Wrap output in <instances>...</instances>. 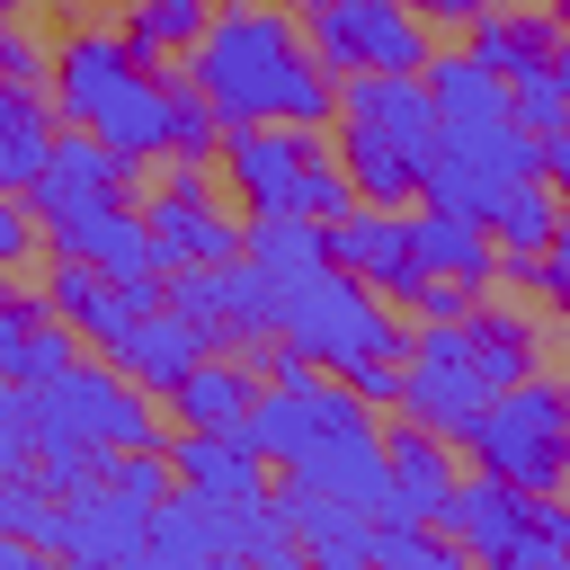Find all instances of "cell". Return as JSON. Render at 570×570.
Listing matches in <instances>:
<instances>
[{"label": "cell", "instance_id": "cell-22", "mask_svg": "<svg viewBox=\"0 0 570 570\" xmlns=\"http://www.w3.org/2000/svg\"><path fill=\"white\" fill-rule=\"evenodd\" d=\"M62 142V107L45 80H0V196H27Z\"/></svg>", "mask_w": 570, "mask_h": 570}, {"label": "cell", "instance_id": "cell-16", "mask_svg": "<svg viewBox=\"0 0 570 570\" xmlns=\"http://www.w3.org/2000/svg\"><path fill=\"white\" fill-rule=\"evenodd\" d=\"M53 552L98 561V570L142 561V552H151V499H134V490H116V481H80V490H62Z\"/></svg>", "mask_w": 570, "mask_h": 570}, {"label": "cell", "instance_id": "cell-46", "mask_svg": "<svg viewBox=\"0 0 570 570\" xmlns=\"http://www.w3.org/2000/svg\"><path fill=\"white\" fill-rule=\"evenodd\" d=\"M561 508H570V481H561Z\"/></svg>", "mask_w": 570, "mask_h": 570}, {"label": "cell", "instance_id": "cell-37", "mask_svg": "<svg viewBox=\"0 0 570 570\" xmlns=\"http://www.w3.org/2000/svg\"><path fill=\"white\" fill-rule=\"evenodd\" d=\"M36 472V419H27V383H0V481Z\"/></svg>", "mask_w": 570, "mask_h": 570}, {"label": "cell", "instance_id": "cell-33", "mask_svg": "<svg viewBox=\"0 0 570 570\" xmlns=\"http://www.w3.org/2000/svg\"><path fill=\"white\" fill-rule=\"evenodd\" d=\"M205 18H214V0H134V9H125V36L160 62V53H187V45L205 36Z\"/></svg>", "mask_w": 570, "mask_h": 570}, {"label": "cell", "instance_id": "cell-26", "mask_svg": "<svg viewBox=\"0 0 570 570\" xmlns=\"http://www.w3.org/2000/svg\"><path fill=\"white\" fill-rule=\"evenodd\" d=\"M71 356H80V347H71V330L53 321V303L0 285V383H36V374H53V365H71Z\"/></svg>", "mask_w": 570, "mask_h": 570}, {"label": "cell", "instance_id": "cell-15", "mask_svg": "<svg viewBox=\"0 0 570 570\" xmlns=\"http://www.w3.org/2000/svg\"><path fill=\"white\" fill-rule=\"evenodd\" d=\"M116 196H134V169H125L98 134H80V125H62L53 160H45L36 187H27V205H36L45 232H62V223H80V214H98V205H116Z\"/></svg>", "mask_w": 570, "mask_h": 570}, {"label": "cell", "instance_id": "cell-20", "mask_svg": "<svg viewBox=\"0 0 570 570\" xmlns=\"http://www.w3.org/2000/svg\"><path fill=\"white\" fill-rule=\"evenodd\" d=\"M169 98H178V80H169V71H142V80H125V89L98 107V125H80V134H98L125 169H151V160H169Z\"/></svg>", "mask_w": 570, "mask_h": 570}, {"label": "cell", "instance_id": "cell-7", "mask_svg": "<svg viewBox=\"0 0 570 570\" xmlns=\"http://www.w3.org/2000/svg\"><path fill=\"white\" fill-rule=\"evenodd\" d=\"M445 534L472 561H499V570H561L570 561V508H561V490H517L499 472L454 481Z\"/></svg>", "mask_w": 570, "mask_h": 570}, {"label": "cell", "instance_id": "cell-24", "mask_svg": "<svg viewBox=\"0 0 570 570\" xmlns=\"http://www.w3.org/2000/svg\"><path fill=\"white\" fill-rule=\"evenodd\" d=\"M45 240L71 249V258H89V267H107V276H160V249H151V223H142L134 196H116V205H98V214L45 232Z\"/></svg>", "mask_w": 570, "mask_h": 570}, {"label": "cell", "instance_id": "cell-36", "mask_svg": "<svg viewBox=\"0 0 570 570\" xmlns=\"http://www.w3.org/2000/svg\"><path fill=\"white\" fill-rule=\"evenodd\" d=\"M214 142H223V116L205 107L196 80H178V98H169V160H205Z\"/></svg>", "mask_w": 570, "mask_h": 570}, {"label": "cell", "instance_id": "cell-44", "mask_svg": "<svg viewBox=\"0 0 570 570\" xmlns=\"http://www.w3.org/2000/svg\"><path fill=\"white\" fill-rule=\"evenodd\" d=\"M410 9H419V18H428V27H436V9H445V0H410Z\"/></svg>", "mask_w": 570, "mask_h": 570}, {"label": "cell", "instance_id": "cell-21", "mask_svg": "<svg viewBox=\"0 0 570 570\" xmlns=\"http://www.w3.org/2000/svg\"><path fill=\"white\" fill-rule=\"evenodd\" d=\"M169 463H178L187 490H214V499H267V472H276L240 428H178Z\"/></svg>", "mask_w": 570, "mask_h": 570}, {"label": "cell", "instance_id": "cell-29", "mask_svg": "<svg viewBox=\"0 0 570 570\" xmlns=\"http://www.w3.org/2000/svg\"><path fill=\"white\" fill-rule=\"evenodd\" d=\"M240 258H249L258 276H276V294H285V285H303L312 267H330V223H321V214H249V223H240Z\"/></svg>", "mask_w": 570, "mask_h": 570}, {"label": "cell", "instance_id": "cell-1", "mask_svg": "<svg viewBox=\"0 0 570 570\" xmlns=\"http://www.w3.org/2000/svg\"><path fill=\"white\" fill-rule=\"evenodd\" d=\"M178 80H196L223 125H330L338 116V80L321 71L303 18H285L276 0H223L205 36L178 53Z\"/></svg>", "mask_w": 570, "mask_h": 570}, {"label": "cell", "instance_id": "cell-11", "mask_svg": "<svg viewBox=\"0 0 570 570\" xmlns=\"http://www.w3.org/2000/svg\"><path fill=\"white\" fill-rule=\"evenodd\" d=\"M490 392H499V383H490V365H481V347H472L463 321H419V330H410V347H401V410H410V419L454 428V419L481 410Z\"/></svg>", "mask_w": 570, "mask_h": 570}, {"label": "cell", "instance_id": "cell-17", "mask_svg": "<svg viewBox=\"0 0 570 570\" xmlns=\"http://www.w3.org/2000/svg\"><path fill=\"white\" fill-rule=\"evenodd\" d=\"M330 258L338 267H356L365 285H383L392 303H410L419 294V249H410V205H347V214H330Z\"/></svg>", "mask_w": 570, "mask_h": 570}, {"label": "cell", "instance_id": "cell-10", "mask_svg": "<svg viewBox=\"0 0 570 570\" xmlns=\"http://www.w3.org/2000/svg\"><path fill=\"white\" fill-rule=\"evenodd\" d=\"M142 223H151L160 276L169 267H223V258H240V214H223L205 160H169V178L142 196Z\"/></svg>", "mask_w": 570, "mask_h": 570}, {"label": "cell", "instance_id": "cell-41", "mask_svg": "<svg viewBox=\"0 0 570 570\" xmlns=\"http://www.w3.org/2000/svg\"><path fill=\"white\" fill-rule=\"evenodd\" d=\"M543 178H552V196H561V232H552V249L570 258V125L543 134Z\"/></svg>", "mask_w": 570, "mask_h": 570}, {"label": "cell", "instance_id": "cell-47", "mask_svg": "<svg viewBox=\"0 0 570 570\" xmlns=\"http://www.w3.org/2000/svg\"><path fill=\"white\" fill-rule=\"evenodd\" d=\"M561 18H570V0H561Z\"/></svg>", "mask_w": 570, "mask_h": 570}, {"label": "cell", "instance_id": "cell-4", "mask_svg": "<svg viewBox=\"0 0 570 570\" xmlns=\"http://www.w3.org/2000/svg\"><path fill=\"white\" fill-rule=\"evenodd\" d=\"M445 436H454V454H463L472 472H499V481H517V490H561V481H570V383L517 374V383H499L481 410H463Z\"/></svg>", "mask_w": 570, "mask_h": 570}, {"label": "cell", "instance_id": "cell-32", "mask_svg": "<svg viewBox=\"0 0 570 570\" xmlns=\"http://www.w3.org/2000/svg\"><path fill=\"white\" fill-rule=\"evenodd\" d=\"M508 98H517L525 134H561V125H570V36H561L534 71H517V80H508Z\"/></svg>", "mask_w": 570, "mask_h": 570}, {"label": "cell", "instance_id": "cell-12", "mask_svg": "<svg viewBox=\"0 0 570 570\" xmlns=\"http://www.w3.org/2000/svg\"><path fill=\"white\" fill-rule=\"evenodd\" d=\"M45 303H53V321H62L71 338L116 347L151 303H169V276H107V267H89V258L53 249V267H45Z\"/></svg>", "mask_w": 570, "mask_h": 570}, {"label": "cell", "instance_id": "cell-48", "mask_svg": "<svg viewBox=\"0 0 570 570\" xmlns=\"http://www.w3.org/2000/svg\"><path fill=\"white\" fill-rule=\"evenodd\" d=\"M552 9H561V0H552Z\"/></svg>", "mask_w": 570, "mask_h": 570}, {"label": "cell", "instance_id": "cell-27", "mask_svg": "<svg viewBox=\"0 0 570 570\" xmlns=\"http://www.w3.org/2000/svg\"><path fill=\"white\" fill-rule=\"evenodd\" d=\"M285 499V517H294V543L321 561V570H356V561H374V517L365 508H347V499H321V490H276Z\"/></svg>", "mask_w": 570, "mask_h": 570}, {"label": "cell", "instance_id": "cell-14", "mask_svg": "<svg viewBox=\"0 0 570 570\" xmlns=\"http://www.w3.org/2000/svg\"><path fill=\"white\" fill-rule=\"evenodd\" d=\"M142 71H151V53H142L125 27H71V36L53 45L45 89H53L62 125H98V107H107L125 80H142Z\"/></svg>", "mask_w": 570, "mask_h": 570}, {"label": "cell", "instance_id": "cell-42", "mask_svg": "<svg viewBox=\"0 0 570 570\" xmlns=\"http://www.w3.org/2000/svg\"><path fill=\"white\" fill-rule=\"evenodd\" d=\"M525 285H543V303H552V312L570 321V258H561V249H543V258L525 267Z\"/></svg>", "mask_w": 570, "mask_h": 570}, {"label": "cell", "instance_id": "cell-31", "mask_svg": "<svg viewBox=\"0 0 570 570\" xmlns=\"http://www.w3.org/2000/svg\"><path fill=\"white\" fill-rule=\"evenodd\" d=\"M463 330H472L490 383H517V374H534V356H543V338H534V321H525L517 303H490V294H481V303L463 312Z\"/></svg>", "mask_w": 570, "mask_h": 570}, {"label": "cell", "instance_id": "cell-35", "mask_svg": "<svg viewBox=\"0 0 570 570\" xmlns=\"http://www.w3.org/2000/svg\"><path fill=\"white\" fill-rule=\"evenodd\" d=\"M53 517H62V490H53L45 472H9V481H0V534L53 552Z\"/></svg>", "mask_w": 570, "mask_h": 570}, {"label": "cell", "instance_id": "cell-25", "mask_svg": "<svg viewBox=\"0 0 570 570\" xmlns=\"http://www.w3.org/2000/svg\"><path fill=\"white\" fill-rule=\"evenodd\" d=\"M428 98H436V125L445 134H463V125H499V116H517V98H508V71H490L472 45H454V53H428Z\"/></svg>", "mask_w": 570, "mask_h": 570}, {"label": "cell", "instance_id": "cell-8", "mask_svg": "<svg viewBox=\"0 0 570 570\" xmlns=\"http://www.w3.org/2000/svg\"><path fill=\"white\" fill-rule=\"evenodd\" d=\"M303 36H312V53H321L330 80H356V71H428V53H436V27L410 0H312L303 9Z\"/></svg>", "mask_w": 570, "mask_h": 570}, {"label": "cell", "instance_id": "cell-45", "mask_svg": "<svg viewBox=\"0 0 570 570\" xmlns=\"http://www.w3.org/2000/svg\"><path fill=\"white\" fill-rule=\"evenodd\" d=\"M18 9H27V0H0V18H18Z\"/></svg>", "mask_w": 570, "mask_h": 570}, {"label": "cell", "instance_id": "cell-9", "mask_svg": "<svg viewBox=\"0 0 570 570\" xmlns=\"http://www.w3.org/2000/svg\"><path fill=\"white\" fill-rule=\"evenodd\" d=\"M543 178V134H525V116H499V125H463L445 134L436 169H428V196L419 205H454V214H490L508 187Z\"/></svg>", "mask_w": 570, "mask_h": 570}, {"label": "cell", "instance_id": "cell-30", "mask_svg": "<svg viewBox=\"0 0 570 570\" xmlns=\"http://www.w3.org/2000/svg\"><path fill=\"white\" fill-rule=\"evenodd\" d=\"M178 428H240L249 436V410H258V365L249 356H205L178 392H169Z\"/></svg>", "mask_w": 570, "mask_h": 570}, {"label": "cell", "instance_id": "cell-39", "mask_svg": "<svg viewBox=\"0 0 570 570\" xmlns=\"http://www.w3.org/2000/svg\"><path fill=\"white\" fill-rule=\"evenodd\" d=\"M338 383H347L365 410H401V356H365V365H356V374H338Z\"/></svg>", "mask_w": 570, "mask_h": 570}, {"label": "cell", "instance_id": "cell-38", "mask_svg": "<svg viewBox=\"0 0 570 570\" xmlns=\"http://www.w3.org/2000/svg\"><path fill=\"white\" fill-rule=\"evenodd\" d=\"M36 240H45L36 205H27V196H0V276H9V267H27V258H36Z\"/></svg>", "mask_w": 570, "mask_h": 570}, {"label": "cell", "instance_id": "cell-18", "mask_svg": "<svg viewBox=\"0 0 570 570\" xmlns=\"http://www.w3.org/2000/svg\"><path fill=\"white\" fill-rule=\"evenodd\" d=\"M383 454H392V508H383V517L445 525V499H454V481H463V472H454V436L401 410V428H383Z\"/></svg>", "mask_w": 570, "mask_h": 570}, {"label": "cell", "instance_id": "cell-2", "mask_svg": "<svg viewBox=\"0 0 570 570\" xmlns=\"http://www.w3.org/2000/svg\"><path fill=\"white\" fill-rule=\"evenodd\" d=\"M27 419H36V472H45L53 490L107 481L116 454L160 445L151 392H142L116 356H107V365H98V356H71V365L36 374V383H27Z\"/></svg>", "mask_w": 570, "mask_h": 570}, {"label": "cell", "instance_id": "cell-6", "mask_svg": "<svg viewBox=\"0 0 570 570\" xmlns=\"http://www.w3.org/2000/svg\"><path fill=\"white\" fill-rule=\"evenodd\" d=\"M276 338L294 356H312L321 374H356L365 356H401L410 330H401V303L383 285H365L356 267H312L303 285L276 294Z\"/></svg>", "mask_w": 570, "mask_h": 570}, {"label": "cell", "instance_id": "cell-19", "mask_svg": "<svg viewBox=\"0 0 570 570\" xmlns=\"http://www.w3.org/2000/svg\"><path fill=\"white\" fill-rule=\"evenodd\" d=\"M107 356H116V365H125V374H134L151 401H169V392H178V383H187V374L214 356V338H205V330H196L178 303H151V312H142V321H134V330H125Z\"/></svg>", "mask_w": 570, "mask_h": 570}, {"label": "cell", "instance_id": "cell-43", "mask_svg": "<svg viewBox=\"0 0 570 570\" xmlns=\"http://www.w3.org/2000/svg\"><path fill=\"white\" fill-rule=\"evenodd\" d=\"M481 9H499V0H445V9H436V27H472Z\"/></svg>", "mask_w": 570, "mask_h": 570}, {"label": "cell", "instance_id": "cell-3", "mask_svg": "<svg viewBox=\"0 0 570 570\" xmlns=\"http://www.w3.org/2000/svg\"><path fill=\"white\" fill-rule=\"evenodd\" d=\"M330 142L365 205H419L428 169L445 151V125H436V98L419 71H356V80H338Z\"/></svg>", "mask_w": 570, "mask_h": 570}, {"label": "cell", "instance_id": "cell-5", "mask_svg": "<svg viewBox=\"0 0 570 570\" xmlns=\"http://www.w3.org/2000/svg\"><path fill=\"white\" fill-rule=\"evenodd\" d=\"M223 187L249 214H347L356 178L321 125H223Z\"/></svg>", "mask_w": 570, "mask_h": 570}, {"label": "cell", "instance_id": "cell-23", "mask_svg": "<svg viewBox=\"0 0 570 570\" xmlns=\"http://www.w3.org/2000/svg\"><path fill=\"white\" fill-rule=\"evenodd\" d=\"M410 249H419L428 276H454V285H472V294H490V276H499L490 223H481V214H454V205H419V214H410Z\"/></svg>", "mask_w": 570, "mask_h": 570}, {"label": "cell", "instance_id": "cell-28", "mask_svg": "<svg viewBox=\"0 0 570 570\" xmlns=\"http://www.w3.org/2000/svg\"><path fill=\"white\" fill-rule=\"evenodd\" d=\"M561 36H570V18H561V9H517V0H499V9H481V18L463 27V45H472L490 71H508V80H517V71H534Z\"/></svg>", "mask_w": 570, "mask_h": 570}, {"label": "cell", "instance_id": "cell-34", "mask_svg": "<svg viewBox=\"0 0 570 570\" xmlns=\"http://www.w3.org/2000/svg\"><path fill=\"white\" fill-rule=\"evenodd\" d=\"M374 561H392V570H454V561H472L445 525H410V517H374Z\"/></svg>", "mask_w": 570, "mask_h": 570}, {"label": "cell", "instance_id": "cell-13", "mask_svg": "<svg viewBox=\"0 0 570 570\" xmlns=\"http://www.w3.org/2000/svg\"><path fill=\"white\" fill-rule=\"evenodd\" d=\"M169 303H178L214 347H258V338H276V276H258L249 258L169 267Z\"/></svg>", "mask_w": 570, "mask_h": 570}, {"label": "cell", "instance_id": "cell-40", "mask_svg": "<svg viewBox=\"0 0 570 570\" xmlns=\"http://www.w3.org/2000/svg\"><path fill=\"white\" fill-rule=\"evenodd\" d=\"M45 71H53V53H45L18 18H0V80H45Z\"/></svg>", "mask_w": 570, "mask_h": 570}]
</instances>
